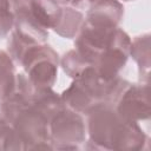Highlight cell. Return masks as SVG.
Returning <instances> with one entry per match:
<instances>
[{"instance_id":"obj_5","label":"cell","mask_w":151,"mask_h":151,"mask_svg":"<svg viewBox=\"0 0 151 151\" xmlns=\"http://www.w3.org/2000/svg\"><path fill=\"white\" fill-rule=\"evenodd\" d=\"M131 38L122 28H117L111 44L97 57L93 63L96 72L105 80L119 77L130 57Z\"/></svg>"},{"instance_id":"obj_21","label":"cell","mask_w":151,"mask_h":151,"mask_svg":"<svg viewBox=\"0 0 151 151\" xmlns=\"http://www.w3.org/2000/svg\"><path fill=\"white\" fill-rule=\"evenodd\" d=\"M123 1H125V2H130V1H134V0H123Z\"/></svg>"},{"instance_id":"obj_16","label":"cell","mask_w":151,"mask_h":151,"mask_svg":"<svg viewBox=\"0 0 151 151\" xmlns=\"http://www.w3.org/2000/svg\"><path fill=\"white\" fill-rule=\"evenodd\" d=\"M11 150H25V146L13 125L7 119H2L0 120V151Z\"/></svg>"},{"instance_id":"obj_13","label":"cell","mask_w":151,"mask_h":151,"mask_svg":"<svg viewBox=\"0 0 151 151\" xmlns=\"http://www.w3.org/2000/svg\"><path fill=\"white\" fill-rule=\"evenodd\" d=\"M84 21L85 19L80 11H78L74 7L64 6L61 11V17L57 26L53 28V31L63 38L72 39V38H76Z\"/></svg>"},{"instance_id":"obj_8","label":"cell","mask_w":151,"mask_h":151,"mask_svg":"<svg viewBox=\"0 0 151 151\" xmlns=\"http://www.w3.org/2000/svg\"><path fill=\"white\" fill-rule=\"evenodd\" d=\"M124 15V6L118 0H101L87 9L86 22L99 26L113 28L118 27Z\"/></svg>"},{"instance_id":"obj_17","label":"cell","mask_w":151,"mask_h":151,"mask_svg":"<svg viewBox=\"0 0 151 151\" xmlns=\"http://www.w3.org/2000/svg\"><path fill=\"white\" fill-rule=\"evenodd\" d=\"M14 26V15L8 0H0V39L6 38Z\"/></svg>"},{"instance_id":"obj_14","label":"cell","mask_w":151,"mask_h":151,"mask_svg":"<svg viewBox=\"0 0 151 151\" xmlns=\"http://www.w3.org/2000/svg\"><path fill=\"white\" fill-rule=\"evenodd\" d=\"M14 61L9 54L0 50V101L5 100L11 93L15 83Z\"/></svg>"},{"instance_id":"obj_11","label":"cell","mask_w":151,"mask_h":151,"mask_svg":"<svg viewBox=\"0 0 151 151\" xmlns=\"http://www.w3.org/2000/svg\"><path fill=\"white\" fill-rule=\"evenodd\" d=\"M29 7L34 19L46 29H53L61 17L63 7L53 0H31Z\"/></svg>"},{"instance_id":"obj_15","label":"cell","mask_w":151,"mask_h":151,"mask_svg":"<svg viewBox=\"0 0 151 151\" xmlns=\"http://www.w3.org/2000/svg\"><path fill=\"white\" fill-rule=\"evenodd\" d=\"M60 65L64 72L72 79H77L87 67L92 66L76 50H71L65 53L60 59Z\"/></svg>"},{"instance_id":"obj_9","label":"cell","mask_w":151,"mask_h":151,"mask_svg":"<svg viewBox=\"0 0 151 151\" xmlns=\"http://www.w3.org/2000/svg\"><path fill=\"white\" fill-rule=\"evenodd\" d=\"M60 97L66 107L80 114H86L87 111L97 104L78 79H73L71 85L60 94Z\"/></svg>"},{"instance_id":"obj_20","label":"cell","mask_w":151,"mask_h":151,"mask_svg":"<svg viewBox=\"0 0 151 151\" xmlns=\"http://www.w3.org/2000/svg\"><path fill=\"white\" fill-rule=\"evenodd\" d=\"M53 1H55L57 4H59L60 6H66L67 4H70L71 2V0H53Z\"/></svg>"},{"instance_id":"obj_19","label":"cell","mask_w":151,"mask_h":151,"mask_svg":"<svg viewBox=\"0 0 151 151\" xmlns=\"http://www.w3.org/2000/svg\"><path fill=\"white\" fill-rule=\"evenodd\" d=\"M2 119H6V116H5V110H4L2 101H0V120H2Z\"/></svg>"},{"instance_id":"obj_12","label":"cell","mask_w":151,"mask_h":151,"mask_svg":"<svg viewBox=\"0 0 151 151\" xmlns=\"http://www.w3.org/2000/svg\"><path fill=\"white\" fill-rule=\"evenodd\" d=\"M31 105L42 113L48 122L55 113L65 107L60 94L54 92L52 88H34Z\"/></svg>"},{"instance_id":"obj_2","label":"cell","mask_w":151,"mask_h":151,"mask_svg":"<svg viewBox=\"0 0 151 151\" xmlns=\"http://www.w3.org/2000/svg\"><path fill=\"white\" fill-rule=\"evenodd\" d=\"M20 66L34 88H52L57 81L59 55L48 45H32L25 52Z\"/></svg>"},{"instance_id":"obj_10","label":"cell","mask_w":151,"mask_h":151,"mask_svg":"<svg viewBox=\"0 0 151 151\" xmlns=\"http://www.w3.org/2000/svg\"><path fill=\"white\" fill-rule=\"evenodd\" d=\"M130 55L138 65V76L140 83H149L150 78V34L138 35L131 41Z\"/></svg>"},{"instance_id":"obj_6","label":"cell","mask_w":151,"mask_h":151,"mask_svg":"<svg viewBox=\"0 0 151 151\" xmlns=\"http://www.w3.org/2000/svg\"><path fill=\"white\" fill-rule=\"evenodd\" d=\"M114 109L119 117L126 122L149 120L151 116L149 83H130L117 100Z\"/></svg>"},{"instance_id":"obj_7","label":"cell","mask_w":151,"mask_h":151,"mask_svg":"<svg viewBox=\"0 0 151 151\" xmlns=\"http://www.w3.org/2000/svg\"><path fill=\"white\" fill-rule=\"evenodd\" d=\"M34 93V87L28 80L27 76L19 73L15 76V83L5 100H2L6 119L11 123L13 117L21 110L31 106L32 97Z\"/></svg>"},{"instance_id":"obj_18","label":"cell","mask_w":151,"mask_h":151,"mask_svg":"<svg viewBox=\"0 0 151 151\" xmlns=\"http://www.w3.org/2000/svg\"><path fill=\"white\" fill-rule=\"evenodd\" d=\"M101 0H71V4L74 8L77 9H88L90 7H92L94 4L99 2Z\"/></svg>"},{"instance_id":"obj_1","label":"cell","mask_w":151,"mask_h":151,"mask_svg":"<svg viewBox=\"0 0 151 151\" xmlns=\"http://www.w3.org/2000/svg\"><path fill=\"white\" fill-rule=\"evenodd\" d=\"M86 117L87 143L91 149L138 151L147 144V136L139 124L122 119L111 104H96Z\"/></svg>"},{"instance_id":"obj_3","label":"cell","mask_w":151,"mask_h":151,"mask_svg":"<svg viewBox=\"0 0 151 151\" xmlns=\"http://www.w3.org/2000/svg\"><path fill=\"white\" fill-rule=\"evenodd\" d=\"M86 124L80 113L64 107L50 120V140L57 150H78L86 142Z\"/></svg>"},{"instance_id":"obj_4","label":"cell","mask_w":151,"mask_h":151,"mask_svg":"<svg viewBox=\"0 0 151 151\" xmlns=\"http://www.w3.org/2000/svg\"><path fill=\"white\" fill-rule=\"evenodd\" d=\"M11 124L24 143L25 150H53L50 140V122L32 105L19 111Z\"/></svg>"}]
</instances>
